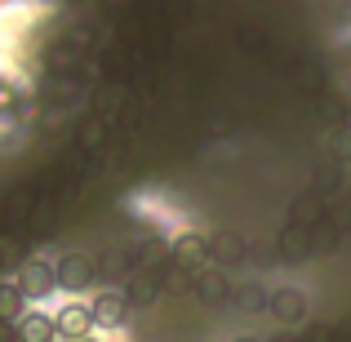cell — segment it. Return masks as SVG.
<instances>
[{"label": "cell", "mask_w": 351, "mask_h": 342, "mask_svg": "<svg viewBox=\"0 0 351 342\" xmlns=\"http://www.w3.org/2000/svg\"><path fill=\"white\" fill-rule=\"evenodd\" d=\"M58 338V325H53V316H45V311H23L14 325V342H53Z\"/></svg>", "instance_id": "obj_9"}, {"label": "cell", "mask_w": 351, "mask_h": 342, "mask_svg": "<svg viewBox=\"0 0 351 342\" xmlns=\"http://www.w3.org/2000/svg\"><path fill=\"white\" fill-rule=\"evenodd\" d=\"M85 342H89V338H85Z\"/></svg>", "instance_id": "obj_15"}, {"label": "cell", "mask_w": 351, "mask_h": 342, "mask_svg": "<svg viewBox=\"0 0 351 342\" xmlns=\"http://www.w3.org/2000/svg\"><path fill=\"white\" fill-rule=\"evenodd\" d=\"M316 249V236H311V227H298V223H289L276 236V254L285 258V262H302V258Z\"/></svg>", "instance_id": "obj_8"}, {"label": "cell", "mask_w": 351, "mask_h": 342, "mask_svg": "<svg viewBox=\"0 0 351 342\" xmlns=\"http://www.w3.org/2000/svg\"><path fill=\"white\" fill-rule=\"evenodd\" d=\"M169 262L173 267H187V271H200V267H209V236H200V231H187V236H178L169 245Z\"/></svg>", "instance_id": "obj_3"}, {"label": "cell", "mask_w": 351, "mask_h": 342, "mask_svg": "<svg viewBox=\"0 0 351 342\" xmlns=\"http://www.w3.org/2000/svg\"><path fill=\"white\" fill-rule=\"evenodd\" d=\"M53 276H58V289L76 293V289H85V284L98 280V267H94V258H89V254H67V258L53 262Z\"/></svg>", "instance_id": "obj_1"}, {"label": "cell", "mask_w": 351, "mask_h": 342, "mask_svg": "<svg viewBox=\"0 0 351 342\" xmlns=\"http://www.w3.org/2000/svg\"><path fill=\"white\" fill-rule=\"evenodd\" d=\"M0 316H9V320L23 316V289L18 284H0Z\"/></svg>", "instance_id": "obj_13"}, {"label": "cell", "mask_w": 351, "mask_h": 342, "mask_svg": "<svg viewBox=\"0 0 351 342\" xmlns=\"http://www.w3.org/2000/svg\"><path fill=\"white\" fill-rule=\"evenodd\" d=\"M53 325H58V338L67 342H85L89 334H94V307H80V302H71V307H62L58 316H53Z\"/></svg>", "instance_id": "obj_5"}, {"label": "cell", "mask_w": 351, "mask_h": 342, "mask_svg": "<svg viewBox=\"0 0 351 342\" xmlns=\"http://www.w3.org/2000/svg\"><path fill=\"white\" fill-rule=\"evenodd\" d=\"M329 147H334L338 160H351V125H347V129H338V134L329 138Z\"/></svg>", "instance_id": "obj_14"}, {"label": "cell", "mask_w": 351, "mask_h": 342, "mask_svg": "<svg viewBox=\"0 0 351 342\" xmlns=\"http://www.w3.org/2000/svg\"><path fill=\"white\" fill-rule=\"evenodd\" d=\"M245 258H249L245 236H236V231H218V236H209V262H214V267H240Z\"/></svg>", "instance_id": "obj_6"}, {"label": "cell", "mask_w": 351, "mask_h": 342, "mask_svg": "<svg viewBox=\"0 0 351 342\" xmlns=\"http://www.w3.org/2000/svg\"><path fill=\"white\" fill-rule=\"evenodd\" d=\"M267 298H271V293H267L263 284H236V289H232V307L240 311V316H258V311H267Z\"/></svg>", "instance_id": "obj_11"}, {"label": "cell", "mask_w": 351, "mask_h": 342, "mask_svg": "<svg viewBox=\"0 0 351 342\" xmlns=\"http://www.w3.org/2000/svg\"><path fill=\"white\" fill-rule=\"evenodd\" d=\"M125 311H129V298H125V293H112V289L94 302V320H103V325H120Z\"/></svg>", "instance_id": "obj_12"}, {"label": "cell", "mask_w": 351, "mask_h": 342, "mask_svg": "<svg viewBox=\"0 0 351 342\" xmlns=\"http://www.w3.org/2000/svg\"><path fill=\"white\" fill-rule=\"evenodd\" d=\"M94 267H98V280H129L134 276V258L125 254V249H107L103 258H94Z\"/></svg>", "instance_id": "obj_10"}, {"label": "cell", "mask_w": 351, "mask_h": 342, "mask_svg": "<svg viewBox=\"0 0 351 342\" xmlns=\"http://www.w3.org/2000/svg\"><path fill=\"white\" fill-rule=\"evenodd\" d=\"M267 311H271V320H280V325H302V320H307V293L302 289H271Z\"/></svg>", "instance_id": "obj_4"}, {"label": "cell", "mask_w": 351, "mask_h": 342, "mask_svg": "<svg viewBox=\"0 0 351 342\" xmlns=\"http://www.w3.org/2000/svg\"><path fill=\"white\" fill-rule=\"evenodd\" d=\"M191 289H196L200 302H232V280L223 276V267H200L196 280H191Z\"/></svg>", "instance_id": "obj_7"}, {"label": "cell", "mask_w": 351, "mask_h": 342, "mask_svg": "<svg viewBox=\"0 0 351 342\" xmlns=\"http://www.w3.org/2000/svg\"><path fill=\"white\" fill-rule=\"evenodd\" d=\"M18 289H23V298H45V293L58 289V276H53L49 262H40V258H27L23 267H18Z\"/></svg>", "instance_id": "obj_2"}]
</instances>
